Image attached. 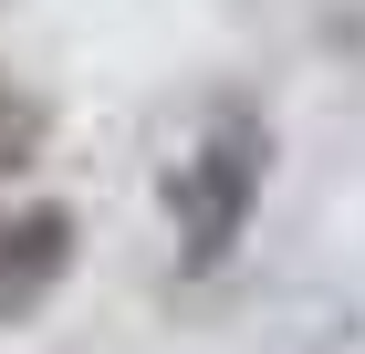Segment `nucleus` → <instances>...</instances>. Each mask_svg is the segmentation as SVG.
I'll use <instances>...</instances> for the list:
<instances>
[{
  "instance_id": "nucleus-2",
  "label": "nucleus",
  "mask_w": 365,
  "mask_h": 354,
  "mask_svg": "<svg viewBox=\"0 0 365 354\" xmlns=\"http://www.w3.org/2000/svg\"><path fill=\"white\" fill-rule=\"evenodd\" d=\"M73 271V209H11L0 219V323L42 313V292Z\"/></svg>"
},
{
  "instance_id": "nucleus-1",
  "label": "nucleus",
  "mask_w": 365,
  "mask_h": 354,
  "mask_svg": "<svg viewBox=\"0 0 365 354\" xmlns=\"http://www.w3.org/2000/svg\"><path fill=\"white\" fill-rule=\"evenodd\" d=\"M261 188H272V125L251 105H220L209 136L168 167V229H178V271L188 281H209L230 250L251 240Z\"/></svg>"
},
{
  "instance_id": "nucleus-3",
  "label": "nucleus",
  "mask_w": 365,
  "mask_h": 354,
  "mask_svg": "<svg viewBox=\"0 0 365 354\" xmlns=\"http://www.w3.org/2000/svg\"><path fill=\"white\" fill-rule=\"evenodd\" d=\"M31 136H42V115L0 94V167H31Z\"/></svg>"
}]
</instances>
